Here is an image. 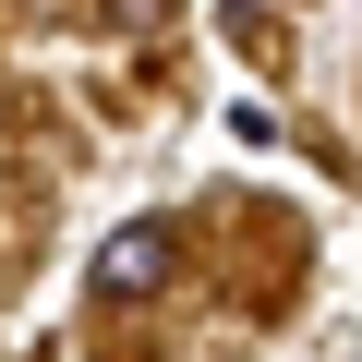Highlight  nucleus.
<instances>
[{
	"instance_id": "nucleus-1",
	"label": "nucleus",
	"mask_w": 362,
	"mask_h": 362,
	"mask_svg": "<svg viewBox=\"0 0 362 362\" xmlns=\"http://www.w3.org/2000/svg\"><path fill=\"white\" fill-rule=\"evenodd\" d=\"M157 278H169V218H121V230L97 242V266H85L97 302H145Z\"/></svg>"
}]
</instances>
